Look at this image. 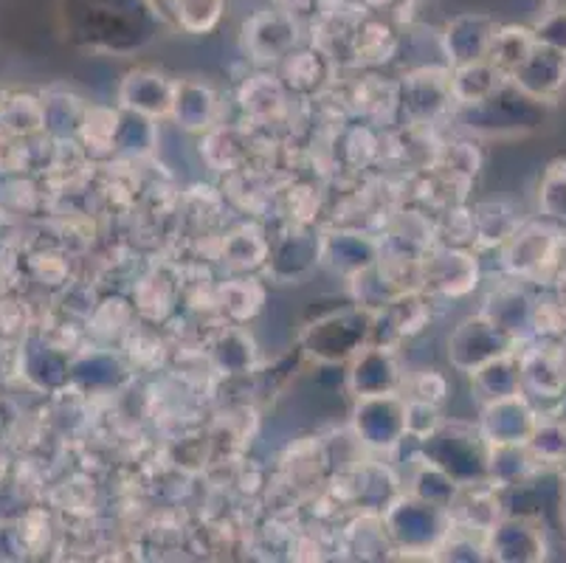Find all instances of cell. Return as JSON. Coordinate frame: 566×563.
<instances>
[{"label":"cell","instance_id":"cell-1","mask_svg":"<svg viewBox=\"0 0 566 563\" xmlns=\"http://www.w3.org/2000/svg\"><path fill=\"white\" fill-rule=\"evenodd\" d=\"M56 23L76 49L113 56L150 49L167 29L156 0H60Z\"/></svg>","mask_w":566,"mask_h":563},{"label":"cell","instance_id":"cell-2","mask_svg":"<svg viewBox=\"0 0 566 563\" xmlns=\"http://www.w3.org/2000/svg\"><path fill=\"white\" fill-rule=\"evenodd\" d=\"M426 451L429 462L437 465L442 473H449L457 484L480 488L488 484V451L491 442L482 437V431L451 426L437 428L431 437H426Z\"/></svg>","mask_w":566,"mask_h":563},{"label":"cell","instance_id":"cell-3","mask_svg":"<svg viewBox=\"0 0 566 563\" xmlns=\"http://www.w3.org/2000/svg\"><path fill=\"white\" fill-rule=\"evenodd\" d=\"M544 105L547 102L533 100L530 93L504 80L493 96H488L480 105L465 107L468 127L471 131L488 133V136H504V133H524L538 127L544 118Z\"/></svg>","mask_w":566,"mask_h":563},{"label":"cell","instance_id":"cell-4","mask_svg":"<svg viewBox=\"0 0 566 563\" xmlns=\"http://www.w3.org/2000/svg\"><path fill=\"white\" fill-rule=\"evenodd\" d=\"M518 344L516 335L493 324L488 316L468 319L457 327V333L449 338V358L460 369L473 372L476 366L499 358V355L513 353Z\"/></svg>","mask_w":566,"mask_h":563},{"label":"cell","instance_id":"cell-5","mask_svg":"<svg viewBox=\"0 0 566 563\" xmlns=\"http://www.w3.org/2000/svg\"><path fill=\"white\" fill-rule=\"evenodd\" d=\"M488 533V552L496 561L533 563L547 557V533L538 515H507Z\"/></svg>","mask_w":566,"mask_h":563},{"label":"cell","instance_id":"cell-6","mask_svg":"<svg viewBox=\"0 0 566 563\" xmlns=\"http://www.w3.org/2000/svg\"><path fill=\"white\" fill-rule=\"evenodd\" d=\"M296 40H300L296 14L285 9H265L251 14L243 23L245 51L260 62H282L296 49Z\"/></svg>","mask_w":566,"mask_h":563},{"label":"cell","instance_id":"cell-7","mask_svg":"<svg viewBox=\"0 0 566 563\" xmlns=\"http://www.w3.org/2000/svg\"><path fill=\"white\" fill-rule=\"evenodd\" d=\"M499 23L485 12L457 14L440 34L442 54L449 60V69L471 65V62L488 60Z\"/></svg>","mask_w":566,"mask_h":563},{"label":"cell","instance_id":"cell-8","mask_svg":"<svg viewBox=\"0 0 566 563\" xmlns=\"http://www.w3.org/2000/svg\"><path fill=\"white\" fill-rule=\"evenodd\" d=\"M535 426H538V415L524 392L488 400L482 411V437L493 446H524L533 437Z\"/></svg>","mask_w":566,"mask_h":563},{"label":"cell","instance_id":"cell-9","mask_svg":"<svg viewBox=\"0 0 566 563\" xmlns=\"http://www.w3.org/2000/svg\"><path fill=\"white\" fill-rule=\"evenodd\" d=\"M386 526L392 539H398L406 550H429L437 539L446 535V519L440 504L426 499H400L386 513Z\"/></svg>","mask_w":566,"mask_h":563},{"label":"cell","instance_id":"cell-10","mask_svg":"<svg viewBox=\"0 0 566 563\" xmlns=\"http://www.w3.org/2000/svg\"><path fill=\"white\" fill-rule=\"evenodd\" d=\"M355 431L367 446L395 448L406 437V403L392 395L358 397Z\"/></svg>","mask_w":566,"mask_h":563},{"label":"cell","instance_id":"cell-11","mask_svg":"<svg viewBox=\"0 0 566 563\" xmlns=\"http://www.w3.org/2000/svg\"><path fill=\"white\" fill-rule=\"evenodd\" d=\"M369 333H373V324H369L367 313H336V316L313 324L305 344L316 358L344 361L358 353V347H364Z\"/></svg>","mask_w":566,"mask_h":563},{"label":"cell","instance_id":"cell-12","mask_svg":"<svg viewBox=\"0 0 566 563\" xmlns=\"http://www.w3.org/2000/svg\"><path fill=\"white\" fill-rule=\"evenodd\" d=\"M558 260V231L547 226H524L507 237L504 262L516 277L538 279Z\"/></svg>","mask_w":566,"mask_h":563},{"label":"cell","instance_id":"cell-13","mask_svg":"<svg viewBox=\"0 0 566 563\" xmlns=\"http://www.w3.org/2000/svg\"><path fill=\"white\" fill-rule=\"evenodd\" d=\"M507 80L522 87L524 93H530L533 100H542L549 105L566 85V54L535 43L533 51L524 56L522 65Z\"/></svg>","mask_w":566,"mask_h":563},{"label":"cell","instance_id":"cell-14","mask_svg":"<svg viewBox=\"0 0 566 563\" xmlns=\"http://www.w3.org/2000/svg\"><path fill=\"white\" fill-rule=\"evenodd\" d=\"M451 69H420L406 76L400 105L415 122H429L451 102Z\"/></svg>","mask_w":566,"mask_h":563},{"label":"cell","instance_id":"cell-15","mask_svg":"<svg viewBox=\"0 0 566 563\" xmlns=\"http://www.w3.org/2000/svg\"><path fill=\"white\" fill-rule=\"evenodd\" d=\"M175 82L150 69H138L127 74V80L118 87V100L130 113L147 118H161L172 113Z\"/></svg>","mask_w":566,"mask_h":563},{"label":"cell","instance_id":"cell-16","mask_svg":"<svg viewBox=\"0 0 566 563\" xmlns=\"http://www.w3.org/2000/svg\"><path fill=\"white\" fill-rule=\"evenodd\" d=\"M398 380V364L384 347L361 350L353 372H349V389L355 392V397L392 395Z\"/></svg>","mask_w":566,"mask_h":563},{"label":"cell","instance_id":"cell-17","mask_svg":"<svg viewBox=\"0 0 566 563\" xmlns=\"http://www.w3.org/2000/svg\"><path fill=\"white\" fill-rule=\"evenodd\" d=\"M507 76L493 65L491 60L471 62V65H460V69H451L449 85H451V102L462 107L480 105L488 96L499 91L504 85Z\"/></svg>","mask_w":566,"mask_h":563},{"label":"cell","instance_id":"cell-18","mask_svg":"<svg viewBox=\"0 0 566 563\" xmlns=\"http://www.w3.org/2000/svg\"><path fill=\"white\" fill-rule=\"evenodd\" d=\"M172 116L187 131H206L218 116V96L212 87L200 82H175Z\"/></svg>","mask_w":566,"mask_h":563},{"label":"cell","instance_id":"cell-19","mask_svg":"<svg viewBox=\"0 0 566 563\" xmlns=\"http://www.w3.org/2000/svg\"><path fill=\"white\" fill-rule=\"evenodd\" d=\"M156 7L167 23L187 34H206L223 18L226 0H156Z\"/></svg>","mask_w":566,"mask_h":563},{"label":"cell","instance_id":"cell-20","mask_svg":"<svg viewBox=\"0 0 566 563\" xmlns=\"http://www.w3.org/2000/svg\"><path fill=\"white\" fill-rule=\"evenodd\" d=\"M398 51V34L384 18H375L373 12L358 23L353 34V45H349V56L355 62H369V65H380V62L392 60Z\"/></svg>","mask_w":566,"mask_h":563},{"label":"cell","instance_id":"cell-21","mask_svg":"<svg viewBox=\"0 0 566 563\" xmlns=\"http://www.w3.org/2000/svg\"><path fill=\"white\" fill-rule=\"evenodd\" d=\"M538 392L542 397H564L566 364L560 353L535 350L522 361V389Z\"/></svg>","mask_w":566,"mask_h":563},{"label":"cell","instance_id":"cell-22","mask_svg":"<svg viewBox=\"0 0 566 563\" xmlns=\"http://www.w3.org/2000/svg\"><path fill=\"white\" fill-rule=\"evenodd\" d=\"M0 127L20 138H34L43 133V100L32 93H0Z\"/></svg>","mask_w":566,"mask_h":563},{"label":"cell","instance_id":"cell-23","mask_svg":"<svg viewBox=\"0 0 566 563\" xmlns=\"http://www.w3.org/2000/svg\"><path fill=\"white\" fill-rule=\"evenodd\" d=\"M473 384L485 400L516 395V392H522V361L513 353L499 355V358L473 369Z\"/></svg>","mask_w":566,"mask_h":563},{"label":"cell","instance_id":"cell-24","mask_svg":"<svg viewBox=\"0 0 566 563\" xmlns=\"http://www.w3.org/2000/svg\"><path fill=\"white\" fill-rule=\"evenodd\" d=\"M429 268L431 285L451 293V296L468 293L476 285V262L468 254H460V251H446V254L434 257V262Z\"/></svg>","mask_w":566,"mask_h":563},{"label":"cell","instance_id":"cell-25","mask_svg":"<svg viewBox=\"0 0 566 563\" xmlns=\"http://www.w3.org/2000/svg\"><path fill=\"white\" fill-rule=\"evenodd\" d=\"M533 29H524V25H499L488 60H491L504 76H511L513 71L522 65L524 56L533 51Z\"/></svg>","mask_w":566,"mask_h":563},{"label":"cell","instance_id":"cell-26","mask_svg":"<svg viewBox=\"0 0 566 563\" xmlns=\"http://www.w3.org/2000/svg\"><path fill=\"white\" fill-rule=\"evenodd\" d=\"M327 74H331V56L324 54L318 45L305 51L293 49L282 60V76L296 91H313L318 85V80H327Z\"/></svg>","mask_w":566,"mask_h":563},{"label":"cell","instance_id":"cell-27","mask_svg":"<svg viewBox=\"0 0 566 563\" xmlns=\"http://www.w3.org/2000/svg\"><path fill=\"white\" fill-rule=\"evenodd\" d=\"M493 324L522 338L527 327H533V299L522 288H507L496 296V313H488Z\"/></svg>","mask_w":566,"mask_h":563},{"label":"cell","instance_id":"cell-28","mask_svg":"<svg viewBox=\"0 0 566 563\" xmlns=\"http://www.w3.org/2000/svg\"><path fill=\"white\" fill-rule=\"evenodd\" d=\"M245 113L256 118L276 116L282 111V87L274 76H254L240 93Z\"/></svg>","mask_w":566,"mask_h":563},{"label":"cell","instance_id":"cell-29","mask_svg":"<svg viewBox=\"0 0 566 563\" xmlns=\"http://www.w3.org/2000/svg\"><path fill=\"white\" fill-rule=\"evenodd\" d=\"M538 209L553 220H566V164H553L538 189Z\"/></svg>","mask_w":566,"mask_h":563},{"label":"cell","instance_id":"cell-30","mask_svg":"<svg viewBox=\"0 0 566 563\" xmlns=\"http://www.w3.org/2000/svg\"><path fill=\"white\" fill-rule=\"evenodd\" d=\"M29 142L32 138H20L0 127V178L23 175L29 169V164H32V147H29Z\"/></svg>","mask_w":566,"mask_h":563},{"label":"cell","instance_id":"cell-31","mask_svg":"<svg viewBox=\"0 0 566 563\" xmlns=\"http://www.w3.org/2000/svg\"><path fill=\"white\" fill-rule=\"evenodd\" d=\"M530 29H533L535 43L566 54V9H547Z\"/></svg>","mask_w":566,"mask_h":563},{"label":"cell","instance_id":"cell-32","mask_svg":"<svg viewBox=\"0 0 566 563\" xmlns=\"http://www.w3.org/2000/svg\"><path fill=\"white\" fill-rule=\"evenodd\" d=\"M437 428H440V411H437L434 403H406V434H411L417 440H426V437H431Z\"/></svg>","mask_w":566,"mask_h":563},{"label":"cell","instance_id":"cell-33","mask_svg":"<svg viewBox=\"0 0 566 563\" xmlns=\"http://www.w3.org/2000/svg\"><path fill=\"white\" fill-rule=\"evenodd\" d=\"M29 555L23 544V535L18 530V521L0 519V561H20Z\"/></svg>","mask_w":566,"mask_h":563},{"label":"cell","instance_id":"cell-34","mask_svg":"<svg viewBox=\"0 0 566 563\" xmlns=\"http://www.w3.org/2000/svg\"><path fill=\"white\" fill-rule=\"evenodd\" d=\"M560 521H564L566 526V477H564V484H560Z\"/></svg>","mask_w":566,"mask_h":563},{"label":"cell","instance_id":"cell-35","mask_svg":"<svg viewBox=\"0 0 566 563\" xmlns=\"http://www.w3.org/2000/svg\"><path fill=\"white\" fill-rule=\"evenodd\" d=\"M547 9H566V0H547Z\"/></svg>","mask_w":566,"mask_h":563},{"label":"cell","instance_id":"cell-36","mask_svg":"<svg viewBox=\"0 0 566 563\" xmlns=\"http://www.w3.org/2000/svg\"><path fill=\"white\" fill-rule=\"evenodd\" d=\"M560 471H564V477H566V459H564V465H560Z\"/></svg>","mask_w":566,"mask_h":563}]
</instances>
